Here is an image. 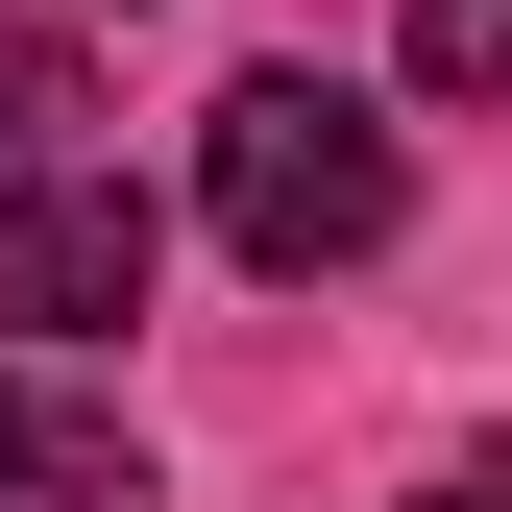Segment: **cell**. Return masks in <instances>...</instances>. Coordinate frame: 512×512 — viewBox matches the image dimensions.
<instances>
[{
	"mask_svg": "<svg viewBox=\"0 0 512 512\" xmlns=\"http://www.w3.org/2000/svg\"><path fill=\"white\" fill-rule=\"evenodd\" d=\"M147 269H171V220L122 196V171H25V196H0V342H122Z\"/></svg>",
	"mask_w": 512,
	"mask_h": 512,
	"instance_id": "obj_2",
	"label": "cell"
},
{
	"mask_svg": "<svg viewBox=\"0 0 512 512\" xmlns=\"http://www.w3.org/2000/svg\"><path fill=\"white\" fill-rule=\"evenodd\" d=\"M415 74L439 98H512V0H415Z\"/></svg>",
	"mask_w": 512,
	"mask_h": 512,
	"instance_id": "obj_5",
	"label": "cell"
},
{
	"mask_svg": "<svg viewBox=\"0 0 512 512\" xmlns=\"http://www.w3.org/2000/svg\"><path fill=\"white\" fill-rule=\"evenodd\" d=\"M415 512H512V464H439V488H415Z\"/></svg>",
	"mask_w": 512,
	"mask_h": 512,
	"instance_id": "obj_6",
	"label": "cell"
},
{
	"mask_svg": "<svg viewBox=\"0 0 512 512\" xmlns=\"http://www.w3.org/2000/svg\"><path fill=\"white\" fill-rule=\"evenodd\" d=\"M0 512H147L122 415H74V391H0Z\"/></svg>",
	"mask_w": 512,
	"mask_h": 512,
	"instance_id": "obj_3",
	"label": "cell"
},
{
	"mask_svg": "<svg viewBox=\"0 0 512 512\" xmlns=\"http://www.w3.org/2000/svg\"><path fill=\"white\" fill-rule=\"evenodd\" d=\"M49 122H74V49H49V25H0V196H25V147H49Z\"/></svg>",
	"mask_w": 512,
	"mask_h": 512,
	"instance_id": "obj_4",
	"label": "cell"
},
{
	"mask_svg": "<svg viewBox=\"0 0 512 512\" xmlns=\"http://www.w3.org/2000/svg\"><path fill=\"white\" fill-rule=\"evenodd\" d=\"M196 196H220V244H244L269 293H317V269H366V244L415 220V147H391L342 74H244L220 147H196Z\"/></svg>",
	"mask_w": 512,
	"mask_h": 512,
	"instance_id": "obj_1",
	"label": "cell"
}]
</instances>
